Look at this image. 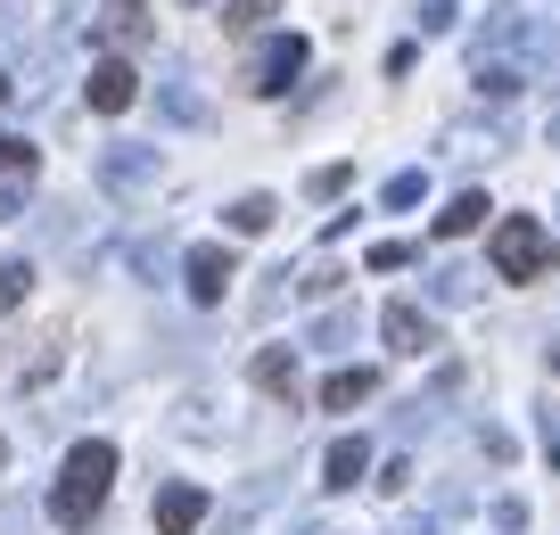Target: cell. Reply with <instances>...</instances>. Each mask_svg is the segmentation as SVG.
<instances>
[{
    "label": "cell",
    "instance_id": "d4e9b609",
    "mask_svg": "<svg viewBox=\"0 0 560 535\" xmlns=\"http://www.w3.org/2000/svg\"><path fill=\"white\" fill-rule=\"evenodd\" d=\"M165 107H174L182 124H198V116H207V100H198V91H165Z\"/></svg>",
    "mask_w": 560,
    "mask_h": 535
},
{
    "label": "cell",
    "instance_id": "277c9868",
    "mask_svg": "<svg viewBox=\"0 0 560 535\" xmlns=\"http://www.w3.org/2000/svg\"><path fill=\"white\" fill-rule=\"evenodd\" d=\"M380 329H387V346H396L404 363H420V354H438V322L412 305V296H396V305L380 313Z\"/></svg>",
    "mask_w": 560,
    "mask_h": 535
},
{
    "label": "cell",
    "instance_id": "6da1fadb",
    "mask_svg": "<svg viewBox=\"0 0 560 535\" xmlns=\"http://www.w3.org/2000/svg\"><path fill=\"white\" fill-rule=\"evenodd\" d=\"M107 486H116V445H107V437H83V445L67 453V469H58V486H50V519L58 527H91Z\"/></svg>",
    "mask_w": 560,
    "mask_h": 535
},
{
    "label": "cell",
    "instance_id": "d6a6232c",
    "mask_svg": "<svg viewBox=\"0 0 560 535\" xmlns=\"http://www.w3.org/2000/svg\"><path fill=\"white\" fill-rule=\"evenodd\" d=\"M190 9H198V0H190Z\"/></svg>",
    "mask_w": 560,
    "mask_h": 535
},
{
    "label": "cell",
    "instance_id": "7c38bea8",
    "mask_svg": "<svg viewBox=\"0 0 560 535\" xmlns=\"http://www.w3.org/2000/svg\"><path fill=\"white\" fill-rule=\"evenodd\" d=\"M487 214H494V207H487V190H462V198H454V207H445V214H438V240H470V231H478V223H487Z\"/></svg>",
    "mask_w": 560,
    "mask_h": 535
},
{
    "label": "cell",
    "instance_id": "9a60e30c",
    "mask_svg": "<svg viewBox=\"0 0 560 535\" xmlns=\"http://www.w3.org/2000/svg\"><path fill=\"white\" fill-rule=\"evenodd\" d=\"M420 198H429V173L412 165V173H396V182L380 190V207H387V214H404V207H420Z\"/></svg>",
    "mask_w": 560,
    "mask_h": 535
},
{
    "label": "cell",
    "instance_id": "30bf717a",
    "mask_svg": "<svg viewBox=\"0 0 560 535\" xmlns=\"http://www.w3.org/2000/svg\"><path fill=\"white\" fill-rule=\"evenodd\" d=\"M363 478H371V445H363V437H338V445L322 453V486L347 495V486H363Z\"/></svg>",
    "mask_w": 560,
    "mask_h": 535
},
{
    "label": "cell",
    "instance_id": "f546056e",
    "mask_svg": "<svg viewBox=\"0 0 560 535\" xmlns=\"http://www.w3.org/2000/svg\"><path fill=\"white\" fill-rule=\"evenodd\" d=\"M552 140H560V116H552Z\"/></svg>",
    "mask_w": 560,
    "mask_h": 535
},
{
    "label": "cell",
    "instance_id": "44dd1931",
    "mask_svg": "<svg viewBox=\"0 0 560 535\" xmlns=\"http://www.w3.org/2000/svg\"><path fill=\"white\" fill-rule=\"evenodd\" d=\"M338 280H347V272H338V264H305V272H298V289H305V296H330Z\"/></svg>",
    "mask_w": 560,
    "mask_h": 535
},
{
    "label": "cell",
    "instance_id": "e0dca14e",
    "mask_svg": "<svg viewBox=\"0 0 560 535\" xmlns=\"http://www.w3.org/2000/svg\"><path fill=\"white\" fill-rule=\"evenodd\" d=\"M25 289H34V264L9 256V264H0V313H18V305H25Z\"/></svg>",
    "mask_w": 560,
    "mask_h": 535
},
{
    "label": "cell",
    "instance_id": "d6986e66",
    "mask_svg": "<svg viewBox=\"0 0 560 535\" xmlns=\"http://www.w3.org/2000/svg\"><path fill=\"white\" fill-rule=\"evenodd\" d=\"M470 296H478V272L445 264V272H438V305H470Z\"/></svg>",
    "mask_w": 560,
    "mask_h": 535
},
{
    "label": "cell",
    "instance_id": "4fadbf2b",
    "mask_svg": "<svg viewBox=\"0 0 560 535\" xmlns=\"http://www.w3.org/2000/svg\"><path fill=\"white\" fill-rule=\"evenodd\" d=\"M264 18H280V0H223V34H264Z\"/></svg>",
    "mask_w": 560,
    "mask_h": 535
},
{
    "label": "cell",
    "instance_id": "ba28073f",
    "mask_svg": "<svg viewBox=\"0 0 560 535\" xmlns=\"http://www.w3.org/2000/svg\"><path fill=\"white\" fill-rule=\"evenodd\" d=\"M247 380H256L264 396L298 404V354H289V346H256V363H247Z\"/></svg>",
    "mask_w": 560,
    "mask_h": 535
},
{
    "label": "cell",
    "instance_id": "ffe728a7",
    "mask_svg": "<svg viewBox=\"0 0 560 535\" xmlns=\"http://www.w3.org/2000/svg\"><path fill=\"white\" fill-rule=\"evenodd\" d=\"M404 264H412V240H380L371 247V272H404Z\"/></svg>",
    "mask_w": 560,
    "mask_h": 535
},
{
    "label": "cell",
    "instance_id": "9c48e42d",
    "mask_svg": "<svg viewBox=\"0 0 560 535\" xmlns=\"http://www.w3.org/2000/svg\"><path fill=\"white\" fill-rule=\"evenodd\" d=\"M100 182H107V190H149V182H158V149H107Z\"/></svg>",
    "mask_w": 560,
    "mask_h": 535
},
{
    "label": "cell",
    "instance_id": "2e32d148",
    "mask_svg": "<svg viewBox=\"0 0 560 535\" xmlns=\"http://www.w3.org/2000/svg\"><path fill=\"white\" fill-rule=\"evenodd\" d=\"M272 198H264V190H247V198H231V231H272Z\"/></svg>",
    "mask_w": 560,
    "mask_h": 535
},
{
    "label": "cell",
    "instance_id": "1f68e13d",
    "mask_svg": "<svg viewBox=\"0 0 560 535\" xmlns=\"http://www.w3.org/2000/svg\"><path fill=\"white\" fill-rule=\"evenodd\" d=\"M552 371H560V354H552Z\"/></svg>",
    "mask_w": 560,
    "mask_h": 535
},
{
    "label": "cell",
    "instance_id": "ac0fdd59",
    "mask_svg": "<svg viewBox=\"0 0 560 535\" xmlns=\"http://www.w3.org/2000/svg\"><path fill=\"white\" fill-rule=\"evenodd\" d=\"M42 156H34V140H18V132H0V182H18V173H34Z\"/></svg>",
    "mask_w": 560,
    "mask_h": 535
},
{
    "label": "cell",
    "instance_id": "3957f363",
    "mask_svg": "<svg viewBox=\"0 0 560 535\" xmlns=\"http://www.w3.org/2000/svg\"><path fill=\"white\" fill-rule=\"evenodd\" d=\"M305 74V34H272L256 50V67H247V91H264V100H280V91Z\"/></svg>",
    "mask_w": 560,
    "mask_h": 535
},
{
    "label": "cell",
    "instance_id": "7402d4cb",
    "mask_svg": "<svg viewBox=\"0 0 560 535\" xmlns=\"http://www.w3.org/2000/svg\"><path fill=\"white\" fill-rule=\"evenodd\" d=\"M354 338V313H322L314 322V346H347Z\"/></svg>",
    "mask_w": 560,
    "mask_h": 535
},
{
    "label": "cell",
    "instance_id": "4dcf8cb0",
    "mask_svg": "<svg viewBox=\"0 0 560 535\" xmlns=\"http://www.w3.org/2000/svg\"><path fill=\"white\" fill-rule=\"evenodd\" d=\"M0 462H9V445H0Z\"/></svg>",
    "mask_w": 560,
    "mask_h": 535
},
{
    "label": "cell",
    "instance_id": "484cf974",
    "mask_svg": "<svg viewBox=\"0 0 560 535\" xmlns=\"http://www.w3.org/2000/svg\"><path fill=\"white\" fill-rule=\"evenodd\" d=\"M0 223H18V190H0Z\"/></svg>",
    "mask_w": 560,
    "mask_h": 535
},
{
    "label": "cell",
    "instance_id": "4316f807",
    "mask_svg": "<svg viewBox=\"0 0 560 535\" xmlns=\"http://www.w3.org/2000/svg\"><path fill=\"white\" fill-rule=\"evenodd\" d=\"M116 9H124V25H132V18H140V0H116Z\"/></svg>",
    "mask_w": 560,
    "mask_h": 535
},
{
    "label": "cell",
    "instance_id": "52a82bcc",
    "mask_svg": "<svg viewBox=\"0 0 560 535\" xmlns=\"http://www.w3.org/2000/svg\"><path fill=\"white\" fill-rule=\"evenodd\" d=\"M198 527H207V486H190V478L165 486L158 495V535H198Z\"/></svg>",
    "mask_w": 560,
    "mask_h": 535
},
{
    "label": "cell",
    "instance_id": "8992f818",
    "mask_svg": "<svg viewBox=\"0 0 560 535\" xmlns=\"http://www.w3.org/2000/svg\"><path fill=\"white\" fill-rule=\"evenodd\" d=\"M83 100L100 107V116H124V107L140 100V74L124 67V58H100V67H91V83H83Z\"/></svg>",
    "mask_w": 560,
    "mask_h": 535
},
{
    "label": "cell",
    "instance_id": "cb8c5ba5",
    "mask_svg": "<svg viewBox=\"0 0 560 535\" xmlns=\"http://www.w3.org/2000/svg\"><path fill=\"white\" fill-rule=\"evenodd\" d=\"M420 34H454V0H429V9H420Z\"/></svg>",
    "mask_w": 560,
    "mask_h": 535
},
{
    "label": "cell",
    "instance_id": "83f0119b",
    "mask_svg": "<svg viewBox=\"0 0 560 535\" xmlns=\"http://www.w3.org/2000/svg\"><path fill=\"white\" fill-rule=\"evenodd\" d=\"M9 91H18V83H9V74H0V100H9Z\"/></svg>",
    "mask_w": 560,
    "mask_h": 535
},
{
    "label": "cell",
    "instance_id": "5b68a950",
    "mask_svg": "<svg viewBox=\"0 0 560 535\" xmlns=\"http://www.w3.org/2000/svg\"><path fill=\"white\" fill-rule=\"evenodd\" d=\"M182 272H190V296H198V305H223V289H231V280H240V264H231V247H190V264H182Z\"/></svg>",
    "mask_w": 560,
    "mask_h": 535
},
{
    "label": "cell",
    "instance_id": "f1b7e54d",
    "mask_svg": "<svg viewBox=\"0 0 560 535\" xmlns=\"http://www.w3.org/2000/svg\"><path fill=\"white\" fill-rule=\"evenodd\" d=\"M404 535H438V527H404Z\"/></svg>",
    "mask_w": 560,
    "mask_h": 535
},
{
    "label": "cell",
    "instance_id": "5bb4252c",
    "mask_svg": "<svg viewBox=\"0 0 560 535\" xmlns=\"http://www.w3.org/2000/svg\"><path fill=\"white\" fill-rule=\"evenodd\" d=\"M520 83H527V74L511 67V58H478V100H511Z\"/></svg>",
    "mask_w": 560,
    "mask_h": 535
},
{
    "label": "cell",
    "instance_id": "603a6c76",
    "mask_svg": "<svg viewBox=\"0 0 560 535\" xmlns=\"http://www.w3.org/2000/svg\"><path fill=\"white\" fill-rule=\"evenodd\" d=\"M347 182H354V165H322L314 182H305V190H314V198H338V190H347Z\"/></svg>",
    "mask_w": 560,
    "mask_h": 535
},
{
    "label": "cell",
    "instance_id": "7a4b0ae2",
    "mask_svg": "<svg viewBox=\"0 0 560 535\" xmlns=\"http://www.w3.org/2000/svg\"><path fill=\"white\" fill-rule=\"evenodd\" d=\"M487 256H494L503 280H544V272H552V231H544L536 214H503L494 240H487Z\"/></svg>",
    "mask_w": 560,
    "mask_h": 535
},
{
    "label": "cell",
    "instance_id": "8fae6325",
    "mask_svg": "<svg viewBox=\"0 0 560 535\" xmlns=\"http://www.w3.org/2000/svg\"><path fill=\"white\" fill-rule=\"evenodd\" d=\"M363 396H380V371H330V380H322V412H354V404Z\"/></svg>",
    "mask_w": 560,
    "mask_h": 535
}]
</instances>
